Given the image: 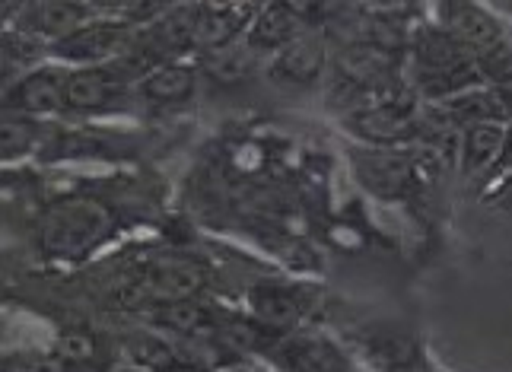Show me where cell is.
Instances as JSON below:
<instances>
[{
  "label": "cell",
  "mask_w": 512,
  "mask_h": 372,
  "mask_svg": "<svg viewBox=\"0 0 512 372\" xmlns=\"http://www.w3.org/2000/svg\"><path fill=\"white\" fill-rule=\"evenodd\" d=\"M109 226H112V214L102 204L86 198H67L42 217L39 239L48 255L83 258L109 236Z\"/></svg>",
  "instance_id": "cell-1"
},
{
  "label": "cell",
  "mask_w": 512,
  "mask_h": 372,
  "mask_svg": "<svg viewBox=\"0 0 512 372\" xmlns=\"http://www.w3.org/2000/svg\"><path fill=\"white\" fill-rule=\"evenodd\" d=\"M353 175L366 194L376 201L395 204L411 198L417 188V169L411 150H382V147H347Z\"/></svg>",
  "instance_id": "cell-2"
},
{
  "label": "cell",
  "mask_w": 512,
  "mask_h": 372,
  "mask_svg": "<svg viewBox=\"0 0 512 372\" xmlns=\"http://www.w3.org/2000/svg\"><path fill=\"white\" fill-rule=\"evenodd\" d=\"M137 32L131 26H118L109 20H96V23H86L80 26L74 35L55 42L48 48V55L55 61L64 64H80V67H102V64H112L121 55H128L134 48Z\"/></svg>",
  "instance_id": "cell-3"
},
{
  "label": "cell",
  "mask_w": 512,
  "mask_h": 372,
  "mask_svg": "<svg viewBox=\"0 0 512 372\" xmlns=\"http://www.w3.org/2000/svg\"><path fill=\"white\" fill-rule=\"evenodd\" d=\"M268 360L280 372H353L350 353L319 331H290L277 341Z\"/></svg>",
  "instance_id": "cell-4"
},
{
  "label": "cell",
  "mask_w": 512,
  "mask_h": 372,
  "mask_svg": "<svg viewBox=\"0 0 512 372\" xmlns=\"http://www.w3.org/2000/svg\"><path fill=\"white\" fill-rule=\"evenodd\" d=\"M210 280V268L204 261L191 255H160L150 261L144 271L140 290L144 296L156 299V306L163 303H182V299H198Z\"/></svg>",
  "instance_id": "cell-5"
},
{
  "label": "cell",
  "mask_w": 512,
  "mask_h": 372,
  "mask_svg": "<svg viewBox=\"0 0 512 372\" xmlns=\"http://www.w3.org/2000/svg\"><path fill=\"white\" fill-rule=\"evenodd\" d=\"M353 350L376 372H411L420 360V347L411 328L376 322L353 331Z\"/></svg>",
  "instance_id": "cell-6"
},
{
  "label": "cell",
  "mask_w": 512,
  "mask_h": 372,
  "mask_svg": "<svg viewBox=\"0 0 512 372\" xmlns=\"http://www.w3.org/2000/svg\"><path fill=\"white\" fill-rule=\"evenodd\" d=\"M303 293V287H290L284 280H258L245 293V306L261 328L284 338V334L296 331V325L309 312V299Z\"/></svg>",
  "instance_id": "cell-7"
},
{
  "label": "cell",
  "mask_w": 512,
  "mask_h": 372,
  "mask_svg": "<svg viewBox=\"0 0 512 372\" xmlns=\"http://www.w3.org/2000/svg\"><path fill=\"white\" fill-rule=\"evenodd\" d=\"M128 77L115 61L102 64V67H80L74 74H67L64 83V112H102L109 109L115 99L125 96L128 90Z\"/></svg>",
  "instance_id": "cell-8"
},
{
  "label": "cell",
  "mask_w": 512,
  "mask_h": 372,
  "mask_svg": "<svg viewBox=\"0 0 512 372\" xmlns=\"http://www.w3.org/2000/svg\"><path fill=\"white\" fill-rule=\"evenodd\" d=\"M344 128L382 150H404V144L417 140V112H401L392 105H363L344 118Z\"/></svg>",
  "instance_id": "cell-9"
},
{
  "label": "cell",
  "mask_w": 512,
  "mask_h": 372,
  "mask_svg": "<svg viewBox=\"0 0 512 372\" xmlns=\"http://www.w3.org/2000/svg\"><path fill=\"white\" fill-rule=\"evenodd\" d=\"M443 29L449 39L471 58H481L497 45H503V26L493 13L478 4H443Z\"/></svg>",
  "instance_id": "cell-10"
},
{
  "label": "cell",
  "mask_w": 512,
  "mask_h": 372,
  "mask_svg": "<svg viewBox=\"0 0 512 372\" xmlns=\"http://www.w3.org/2000/svg\"><path fill=\"white\" fill-rule=\"evenodd\" d=\"M325 61L328 51L322 35H296L287 48H280L274 55V61L268 64V77L284 90H306L325 74Z\"/></svg>",
  "instance_id": "cell-11"
},
{
  "label": "cell",
  "mask_w": 512,
  "mask_h": 372,
  "mask_svg": "<svg viewBox=\"0 0 512 372\" xmlns=\"http://www.w3.org/2000/svg\"><path fill=\"white\" fill-rule=\"evenodd\" d=\"M401 61L404 55H398V51L379 48L373 42H357V45L338 48V55H334V77H341L369 93L373 86L395 80Z\"/></svg>",
  "instance_id": "cell-12"
},
{
  "label": "cell",
  "mask_w": 512,
  "mask_h": 372,
  "mask_svg": "<svg viewBox=\"0 0 512 372\" xmlns=\"http://www.w3.org/2000/svg\"><path fill=\"white\" fill-rule=\"evenodd\" d=\"M64 83L67 74L58 67H35L23 80H16L10 86V93L4 99L7 112L13 115H55L64 112Z\"/></svg>",
  "instance_id": "cell-13"
},
{
  "label": "cell",
  "mask_w": 512,
  "mask_h": 372,
  "mask_svg": "<svg viewBox=\"0 0 512 372\" xmlns=\"http://www.w3.org/2000/svg\"><path fill=\"white\" fill-rule=\"evenodd\" d=\"M261 4H201L198 16V32H194V48L207 51H223L245 39V32L255 23Z\"/></svg>",
  "instance_id": "cell-14"
},
{
  "label": "cell",
  "mask_w": 512,
  "mask_h": 372,
  "mask_svg": "<svg viewBox=\"0 0 512 372\" xmlns=\"http://www.w3.org/2000/svg\"><path fill=\"white\" fill-rule=\"evenodd\" d=\"M86 13H93L90 4H70V0H55V4H32L20 20V29L35 35L39 42H61L86 26Z\"/></svg>",
  "instance_id": "cell-15"
},
{
  "label": "cell",
  "mask_w": 512,
  "mask_h": 372,
  "mask_svg": "<svg viewBox=\"0 0 512 372\" xmlns=\"http://www.w3.org/2000/svg\"><path fill=\"white\" fill-rule=\"evenodd\" d=\"M439 112H443L452 124H503L509 118V109L500 96V90H493V86H478V90H465L452 99H446L443 105H436Z\"/></svg>",
  "instance_id": "cell-16"
},
{
  "label": "cell",
  "mask_w": 512,
  "mask_h": 372,
  "mask_svg": "<svg viewBox=\"0 0 512 372\" xmlns=\"http://www.w3.org/2000/svg\"><path fill=\"white\" fill-rule=\"evenodd\" d=\"M299 35V20L290 10V4H261L255 23L245 32V45H249L255 55H264V51H277L287 48Z\"/></svg>",
  "instance_id": "cell-17"
},
{
  "label": "cell",
  "mask_w": 512,
  "mask_h": 372,
  "mask_svg": "<svg viewBox=\"0 0 512 372\" xmlns=\"http://www.w3.org/2000/svg\"><path fill=\"white\" fill-rule=\"evenodd\" d=\"M506 124H471L462 134V172L468 179L487 175L490 169H497L503 147H506Z\"/></svg>",
  "instance_id": "cell-18"
},
{
  "label": "cell",
  "mask_w": 512,
  "mask_h": 372,
  "mask_svg": "<svg viewBox=\"0 0 512 372\" xmlns=\"http://www.w3.org/2000/svg\"><path fill=\"white\" fill-rule=\"evenodd\" d=\"M156 322L175 331L185 341H214L220 315L204 306L201 299H182V303H163L156 306Z\"/></svg>",
  "instance_id": "cell-19"
},
{
  "label": "cell",
  "mask_w": 512,
  "mask_h": 372,
  "mask_svg": "<svg viewBox=\"0 0 512 372\" xmlns=\"http://www.w3.org/2000/svg\"><path fill=\"white\" fill-rule=\"evenodd\" d=\"M194 86H198V74H194V67L185 64V61H169L163 67H156L150 77L140 80L137 90L147 102L179 105V102H188L194 96Z\"/></svg>",
  "instance_id": "cell-20"
},
{
  "label": "cell",
  "mask_w": 512,
  "mask_h": 372,
  "mask_svg": "<svg viewBox=\"0 0 512 372\" xmlns=\"http://www.w3.org/2000/svg\"><path fill=\"white\" fill-rule=\"evenodd\" d=\"M220 347H226L229 353H236V357H268V353L277 347V334H271L268 328H261L255 318L249 315H220L217 322V338H214Z\"/></svg>",
  "instance_id": "cell-21"
},
{
  "label": "cell",
  "mask_w": 512,
  "mask_h": 372,
  "mask_svg": "<svg viewBox=\"0 0 512 372\" xmlns=\"http://www.w3.org/2000/svg\"><path fill=\"white\" fill-rule=\"evenodd\" d=\"M125 363L147 372H175L182 363V350H175L166 338L153 331H134L125 341Z\"/></svg>",
  "instance_id": "cell-22"
},
{
  "label": "cell",
  "mask_w": 512,
  "mask_h": 372,
  "mask_svg": "<svg viewBox=\"0 0 512 372\" xmlns=\"http://www.w3.org/2000/svg\"><path fill=\"white\" fill-rule=\"evenodd\" d=\"M255 51L245 45V42H236V45H229L223 51H214V55H207L204 58V70L210 77H214L217 83H239L252 74V67H255Z\"/></svg>",
  "instance_id": "cell-23"
},
{
  "label": "cell",
  "mask_w": 512,
  "mask_h": 372,
  "mask_svg": "<svg viewBox=\"0 0 512 372\" xmlns=\"http://www.w3.org/2000/svg\"><path fill=\"white\" fill-rule=\"evenodd\" d=\"M35 140H39V124L29 115H4V144H0V153H4V163H16L20 156H26Z\"/></svg>",
  "instance_id": "cell-24"
},
{
  "label": "cell",
  "mask_w": 512,
  "mask_h": 372,
  "mask_svg": "<svg viewBox=\"0 0 512 372\" xmlns=\"http://www.w3.org/2000/svg\"><path fill=\"white\" fill-rule=\"evenodd\" d=\"M264 248H271V252L287 264L290 271H315L319 268V258H315V252L306 245V242H299L287 233H271V236H264Z\"/></svg>",
  "instance_id": "cell-25"
},
{
  "label": "cell",
  "mask_w": 512,
  "mask_h": 372,
  "mask_svg": "<svg viewBox=\"0 0 512 372\" xmlns=\"http://www.w3.org/2000/svg\"><path fill=\"white\" fill-rule=\"evenodd\" d=\"M481 67V77L484 83H490L493 90H506V86H512V45L503 42L497 45L493 51H487V55L474 58Z\"/></svg>",
  "instance_id": "cell-26"
},
{
  "label": "cell",
  "mask_w": 512,
  "mask_h": 372,
  "mask_svg": "<svg viewBox=\"0 0 512 372\" xmlns=\"http://www.w3.org/2000/svg\"><path fill=\"white\" fill-rule=\"evenodd\" d=\"M58 353H61V360H70V363H90L93 360V338L86 331L64 334Z\"/></svg>",
  "instance_id": "cell-27"
},
{
  "label": "cell",
  "mask_w": 512,
  "mask_h": 372,
  "mask_svg": "<svg viewBox=\"0 0 512 372\" xmlns=\"http://www.w3.org/2000/svg\"><path fill=\"white\" fill-rule=\"evenodd\" d=\"M64 366H61V360H51V357H10L7 360V366H4V372H61Z\"/></svg>",
  "instance_id": "cell-28"
},
{
  "label": "cell",
  "mask_w": 512,
  "mask_h": 372,
  "mask_svg": "<svg viewBox=\"0 0 512 372\" xmlns=\"http://www.w3.org/2000/svg\"><path fill=\"white\" fill-rule=\"evenodd\" d=\"M105 372H147V369H140V366H131V363H118V366L105 369Z\"/></svg>",
  "instance_id": "cell-29"
},
{
  "label": "cell",
  "mask_w": 512,
  "mask_h": 372,
  "mask_svg": "<svg viewBox=\"0 0 512 372\" xmlns=\"http://www.w3.org/2000/svg\"><path fill=\"white\" fill-rule=\"evenodd\" d=\"M175 372H207V369H198V366H179Z\"/></svg>",
  "instance_id": "cell-30"
},
{
  "label": "cell",
  "mask_w": 512,
  "mask_h": 372,
  "mask_svg": "<svg viewBox=\"0 0 512 372\" xmlns=\"http://www.w3.org/2000/svg\"><path fill=\"white\" fill-rule=\"evenodd\" d=\"M220 372H252V369H245V366H229V369H220Z\"/></svg>",
  "instance_id": "cell-31"
}]
</instances>
